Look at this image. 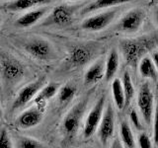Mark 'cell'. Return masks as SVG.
I'll list each match as a JSON object with an SVG mask.
<instances>
[{
	"label": "cell",
	"instance_id": "4fadbf2b",
	"mask_svg": "<svg viewBox=\"0 0 158 148\" xmlns=\"http://www.w3.org/2000/svg\"><path fill=\"white\" fill-rule=\"evenodd\" d=\"M1 71L3 77L9 82H15L20 80L24 75V68L20 63L11 60V59H5L1 63Z\"/></svg>",
	"mask_w": 158,
	"mask_h": 148
},
{
	"label": "cell",
	"instance_id": "2e32d148",
	"mask_svg": "<svg viewBox=\"0 0 158 148\" xmlns=\"http://www.w3.org/2000/svg\"><path fill=\"white\" fill-rule=\"evenodd\" d=\"M52 2V0H13L6 4L5 9L10 12H23L36 6H43Z\"/></svg>",
	"mask_w": 158,
	"mask_h": 148
},
{
	"label": "cell",
	"instance_id": "ac0fdd59",
	"mask_svg": "<svg viewBox=\"0 0 158 148\" xmlns=\"http://www.w3.org/2000/svg\"><path fill=\"white\" fill-rule=\"evenodd\" d=\"M118 65H120V57H118V52L116 48H113L109 52L108 58L105 63V77L106 81H110L115 77L116 73L118 72Z\"/></svg>",
	"mask_w": 158,
	"mask_h": 148
},
{
	"label": "cell",
	"instance_id": "30bf717a",
	"mask_svg": "<svg viewBox=\"0 0 158 148\" xmlns=\"http://www.w3.org/2000/svg\"><path fill=\"white\" fill-rule=\"evenodd\" d=\"M44 118V110L42 105L37 104L21 113L17 117L16 125L20 130H30L42 122Z\"/></svg>",
	"mask_w": 158,
	"mask_h": 148
},
{
	"label": "cell",
	"instance_id": "ffe728a7",
	"mask_svg": "<svg viewBox=\"0 0 158 148\" xmlns=\"http://www.w3.org/2000/svg\"><path fill=\"white\" fill-rule=\"evenodd\" d=\"M59 88L60 87H59V84L57 83H48L47 85H44L43 88L37 94L36 98H35V102L42 105L43 103L51 100L56 95H57Z\"/></svg>",
	"mask_w": 158,
	"mask_h": 148
},
{
	"label": "cell",
	"instance_id": "5bb4252c",
	"mask_svg": "<svg viewBox=\"0 0 158 148\" xmlns=\"http://www.w3.org/2000/svg\"><path fill=\"white\" fill-rule=\"evenodd\" d=\"M48 13V8H39L36 10L26 12L21 17L18 18L15 22V25L19 28H30L37 24L39 21L44 17V15Z\"/></svg>",
	"mask_w": 158,
	"mask_h": 148
},
{
	"label": "cell",
	"instance_id": "f1b7e54d",
	"mask_svg": "<svg viewBox=\"0 0 158 148\" xmlns=\"http://www.w3.org/2000/svg\"><path fill=\"white\" fill-rule=\"evenodd\" d=\"M153 139L156 144H158V102L155 108L154 121H153Z\"/></svg>",
	"mask_w": 158,
	"mask_h": 148
},
{
	"label": "cell",
	"instance_id": "52a82bcc",
	"mask_svg": "<svg viewBox=\"0 0 158 148\" xmlns=\"http://www.w3.org/2000/svg\"><path fill=\"white\" fill-rule=\"evenodd\" d=\"M116 115L112 104L109 103L105 107L100 125L98 126V136L102 144L106 145L115 133Z\"/></svg>",
	"mask_w": 158,
	"mask_h": 148
},
{
	"label": "cell",
	"instance_id": "3957f363",
	"mask_svg": "<svg viewBox=\"0 0 158 148\" xmlns=\"http://www.w3.org/2000/svg\"><path fill=\"white\" fill-rule=\"evenodd\" d=\"M79 8L78 5L61 4L54 7L49 15L42 22L43 27H58L63 28L69 26L73 22L74 15Z\"/></svg>",
	"mask_w": 158,
	"mask_h": 148
},
{
	"label": "cell",
	"instance_id": "8fae6325",
	"mask_svg": "<svg viewBox=\"0 0 158 148\" xmlns=\"http://www.w3.org/2000/svg\"><path fill=\"white\" fill-rule=\"evenodd\" d=\"M25 49L30 56L40 60H48L53 56L52 44L43 39H34L29 41L25 44Z\"/></svg>",
	"mask_w": 158,
	"mask_h": 148
},
{
	"label": "cell",
	"instance_id": "ba28073f",
	"mask_svg": "<svg viewBox=\"0 0 158 148\" xmlns=\"http://www.w3.org/2000/svg\"><path fill=\"white\" fill-rule=\"evenodd\" d=\"M105 106L106 98L105 96H102L98 99L96 104L89 112L83 127V135L85 138H90L98 130V126L100 125L103 117L104 110H105Z\"/></svg>",
	"mask_w": 158,
	"mask_h": 148
},
{
	"label": "cell",
	"instance_id": "484cf974",
	"mask_svg": "<svg viewBox=\"0 0 158 148\" xmlns=\"http://www.w3.org/2000/svg\"><path fill=\"white\" fill-rule=\"evenodd\" d=\"M13 142L8 130L6 128H2L0 130V148H12Z\"/></svg>",
	"mask_w": 158,
	"mask_h": 148
},
{
	"label": "cell",
	"instance_id": "44dd1931",
	"mask_svg": "<svg viewBox=\"0 0 158 148\" xmlns=\"http://www.w3.org/2000/svg\"><path fill=\"white\" fill-rule=\"evenodd\" d=\"M112 94H113V99L115 102L116 107L118 110H123L125 109V93H123V83L122 80L118 78H115L112 82Z\"/></svg>",
	"mask_w": 158,
	"mask_h": 148
},
{
	"label": "cell",
	"instance_id": "d6a6232c",
	"mask_svg": "<svg viewBox=\"0 0 158 148\" xmlns=\"http://www.w3.org/2000/svg\"><path fill=\"white\" fill-rule=\"evenodd\" d=\"M68 1H78V0H68Z\"/></svg>",
	"mask_w": 158,
	"mask_h": 148
},
{
	"label": "cell",
	"instance_id": "7a4b0ae2",
	"mask_svg": "<svg viewBox=\"0 0 158 148\" xmlns=\"http://www.w3.org/2000/svg\"><path fill=\"white\" fill-rule=\"evenodd\" d=\"M87 105H88V98L85 97L81 99L78 103H76L68 111L66 116L64 117L61 123V130L64 136L67 139H72L76 135V133L79 130V126H80L81 121L84 117V113L86 112Z\"/></svg>",
	"mask_w": 158,
	"mask_h": 148
},
{
	"label": "cell",
	"instance_id": "8992f818",
	"mask_svg": "<svg viewBox=\"0 0 158 148\" xmlns=\"http://www.w3.org/2000/svg\"><path fill=\"white\" fill-rule=\"evenodd\" d=\"M137 106L140 110L143 121L147 125H150L153 117V110H154V97L147 82L143 83L139 89L137 96Z\"/></svg>",
	"mask_w": 158,
	"mask_h": 148
},
{
	"label": "cell",
	"instance_id": "7c38bea8",
	"mask_svg": "<svg viewBox=\"0 0 158 148\" xmlns=\"http://www.w3.org/2000/svg\"><path fill=\"white\" fill-rule=\"evenodd\" d=\"M96 47L93 44H80L74 47L68 56V61L73 67H81L91 60Z\"/></svg>",
	"mask_w": 158,
	"mask_h": 148
},
{
	"label": "cell",
	"instance_id": "5b68a950",
	"mask_svg": "<svg viewBox=\"0 0 158 148\" xmlns=\"http://www.w3.org/2000/svg\"><path fill=\"white\" fill-rule=\"evenodd\" d=\"M122 9V7L118 6L112 9L109 8V10H106V11L86 18L81 23V29L87 32H100L115 21L120 15Z\"/></svg>",
	"mask_w": 158,
	"mask_h": 148
},
{
	"label": "cell",
	"instance_id": "277c9868",
	"mask_svg": "<svg viewBox=\"0 0 158 148\" xmlns=\"http://www.w3.org/2000/svg\"><path fill=\"white\" fill-rule=\"evenodd\" d=\"M145 18L146 14L143 9H131L120 18L114 27V30L123 34H135L141 29Z\"/></svg>",
	"mask_w": 158,
	"mask_h": 148
},
{
	"label": "cell",
	"instance_id": "836d02e7",
	"mask_svg": "<svg viewBox=\"0 0 158 148\" xmlns=\"http://www.w3.org/2000/svg\"><path fill=\"white\" fill-rule=\"evenodd\" d=\"M156 1H157V3H158V0H156Z\"/></svg>",
	"mask_w": 158,
	"mask_h": 148
},
{
	"label": "cell",
	"instance_id": "603a6c76",
	"mask_svg": "<svg viewBox=\"0 0 158 148\" xmlns=\"http://www.w3.org/2000/svg\"><path fill=\"white\" fill-rule=\"evenodd\" d=\"M122 83H123V93H125V99H126L125 108H127L130 106L131 102L133 99V96H135V86H133L131 74L128 73V71H126L123 73Z\"/></svg>",
	"mask_w": 158,
	"mask_h": 148
},
{
	"label": "cell",
	"instance_id": "d4e9b609",
	"mask_svg": "<svg viewBox=\"0 0 158 148\" xmlns=\"http://www.w3.org/2000/svg\"><path fill=\"white\" fill-rule=\"evenodd\" d=\"M17 147H20V148H44V147H46V145H44L43 142L39 141L37 139H34V138L23 136V137H20L18 139Z\"/></svg>",
	"mask_w": 158,
	"mask_h": 148
},
{
	"label": "cell",
	"instance_id": "cb8c5ba5",
	"mask_svg": "<svg viewBox=\"0 0 158 148\" xmlns=\"http://www.w3.org/2000/svg\"><path fill=\"white\" fill-rule=\"evenodd\" d=\"M75 93H76V88L75 86L71 85V84H66V85L60 87L57 92L59 103L61 104L69 103L73 99V97L75 96Z\"/></svg>",
	"mask_w": 158,
	"mask_h": 148
},
{
	"label": "cell",
	"instance_id": "83f0119b",
	"mask_svg": "<svg viewBox=\"0 0 158 148\" xmlns=\"http://www.w3.org/2000/svg\"><path fill=\"white\" fill-rule=\"evenodd\" d=\"M130 118L131 121V123L133 125L136 130H142V125H141V121L139 120V116L138 113H136L135 110H132L130 113Z\"/></svg>",
	"mask_w": 158,
	"mask_h": 148
},
{
	"label": "cell",
	"instance_id": "e0dca14e",
	"mask_svg": "<svg viewBox=\"0 0 158 148\" xmlns=\"http://www.w3.org/2000/svg\"><path fill=\"white\" fill-rule=\"evenodd\" d=\"M105 75V63L102 59H98L92 65L87 69L84 75L85 84H94L100 81Z\"/></svg>",
	"mask_w": 158,
	"mask_h": 148
},
{
	"label": "cell",
	"instance_id": "1f68e13d",
	"mask_svg": "<svg viewBox=\"0 0 158 148\" xmlns=\"http://www.w3.org/2000/svg\"><path fill=\"white\" fill-rule=\"evenodd\" d=\"M2 115V110H1V107H0V117H1Z\"/></svg>",
	"mask_w": 158,
	"mask_h": 148
},
{
	"label": "cell",
	"instance_id": "7402d4cb",
	"mask_svg": "<svg viewBox=\"0 0 158 148\" xmlns=\"http://www.w3.org/2000/svg\"><path fill=\"white\" fill-rule=\"evenodd\" d=\"M120 135L123 146L127 148H133L135 146V137L131 131V128L127 121H122L120 125Z\"/></svg>",
	"mask_w": 158,
	"mask_h": 148
},
{
	"label": "cell",
	"instance_id": "6da1fadb",
	"mask_svg": "<svg viewBox=\"0 0 158 148\" xmlns=\"http://www.w3.org/2000/svg\"><path fill=\"white\" fill-rule=\"evenodd\" d=\"M157 46L158 36L144 35L138 38L122 39L118 43V48L128 65L135 67L138 65L140 59L156 48Z\"/></svg>",
	"mask_w": 158,
	"mask_h": 148
},
{
	"label": "cell",
	"instance_id": "9a60e30c",
	"mask_svg": "<svg viewBox=\"0 0 158 148\" xmlns=\"http://www.w3.org/2000/svg\"><path fill=\"white\" fill-rule=\"evenodd\" d=\"M131 1H132V0H94L91 3L87 4L86 6L80 9V15H87L92 12L98 11V10L117 7Z\"/></svg>",
	"mask_w": 158,
	"mask_h": 148
},
{
	"label": "cell",
	"instance_id": "f546056e",
	"mask_svg": "<svg viewBox=\"0 0 158 148\" xmlns=\"http://www.w3.org/2000/svg\"><path fill=\"white\" fill-rule=\"evenodd\" d=\"M151 59H152V61L153 63H154V65L157 69V71H158V51H151Z\"/></svg>",
	"mask_w": 158,
	"mask_h": 148
},
{
	"label": "cell",
	"instance_id": "4dcf8cb0",
	"mask_svg": "<svg viewBox=\"0 0 158 148\" xmlns=\"http://www.w3.org/2000/svg\"><path fill=\"white\" fill-rule=\"evenodd\" d=\"M153 19H154V22L158 27V6H155L153 8Z\"/></svg>",
	"mask_w": 158,
	"mask_h": 148
},
{
	"label": "cell",
	"instance_id": "4316f807",
	"mask_svg": "<svg viewBox=\"0 0 158 148\" xmlns=\"http://www.w3.org/2000/svg\"><path fill=\"white\" fill-rule=\"evenodd\" d=\"M138 146L141 148H151L152 142L147 133L141 132L138 134Z\"/></svg>",
	"mask_w": 158,
	"mask_h": 148
},
{
	"label": "cell",
	"instance_id": "d6986e66",
	"mask_svg": "<svg viewBox=\"0 0 158 148\" xmlns=\"http://www.w3.org/2000/svg\"><path fill=\"white\" fill-rule=\"evenodd\" d=\"M138 70L140 75L146 79H157L158 71L150 56H145L140 59V61L138 62Z\"/></svg>",
	"mask_w": 158,
	"mask_h": 148
},
{
	"label": "cell",
	"instance_id": "9c48e42d",
	"mask_svg": "<svg viewBox=\"0 0 158 148\" xmlns=\"http://www.w3.org/2000/svg\"><path fill=\"white\" fill-rule=\"evenodd\" d=\"M44 81H46L44 77L39 78L36 81L28 84V85H26L23 89H21V91L18 93L16 99H15L13 102V106H12L13 110H18V109L25 107L26 105H28L33 99L36 98L39 91L41 90L43 86L44 85Z\"/></svg>",
	"mask_w": 158,
	"mask_h": 148
}]
</instances>
